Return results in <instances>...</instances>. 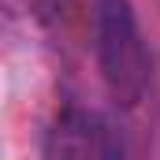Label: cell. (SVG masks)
Segmentation results:
<instances>
[{"mask_svg": "<svg viewBox=\"0 0 160 160\" xmlns=\"http://www.w3.org/2000/svg\"><path fill=\"white\" fill-rule=\"evenodd\" d=\"M93 52L101 78L119 104H138L149 86V52L138 34L127 0H97L93 8Z\"/></svg>", "mask_w": 160, "mask_h": 160, "instance_id": "obj_1", "label": "cell"}, {"mask_svg": "<svg viewBox=\"0 0 160 160\" xmlns=\"http://www.w3.org/2000/svg\"><path fill=\"white\" fill-rule=\"evenodd\" d=\"M41 160H119V145L104 116L67 104L45 130Z\"/></svg>", "mask_w": 160, "mask_h": 160, "instance_id": "obj_2", "label": "cell"}]
</instances>
